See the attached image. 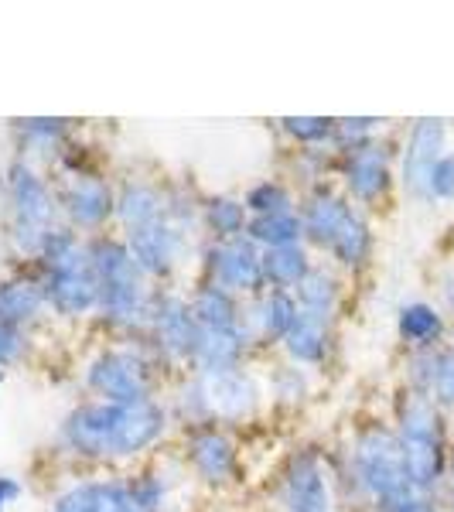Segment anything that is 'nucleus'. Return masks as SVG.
<instances>
[{
    "label": "nucleus",
    "instance_id": "1",
    "mask_svg": "<svg viewBox=\"0 0 454 512\" xmlns=\"http://www.w3.org/2000/svg\"><path fill=\"white\" fill-rule=\"evenodd\" d=\"M168 431V410L158 400L82 403L62 420V444L82 461L137 458Z\"/></svg>",
    "mask_w": 454,
    "mask_h": 512
},
{
    "label": "nucleus",
    "instance_id": "2",
    "mask_svg": "<svg viewBox=\"0 0 454 512\" xmlns=\"http://www.w3.org/2000/svg\"><path fill=\"white\" fill-rule=\"evenodd\" d=\"M396 441H400L407 482L417 495L437 499V492L448 489V461H451V424L448 414L417 390H403L396 400Z\"/></svg>",
    "mask_w": 454,
    "mask_h": 512
},
{
    "label": "nucleus",
    "instance_id": "3",
    "mask_svg": "<svg viewBox=\"0 0 454 512\" xmlns=\"http://www.w3.org/2000/svg\"><path fill=\"white\" fill-rule=\"evenodd\" d=\"M89 260L99 284V315L117 328H144L154 294L144 284V270L130 256L127 243L113 236H96L89 243Z\"/></svg>",
    "mask_w": 454,
    "mask_h": 512
},
{
    "label": "nucleus",
    "instance_id": "4",
    "mask_svg": "<svg viewBox=\"0 0 454 512\" xmlns=\"http://www.w3.org/2000/svg\"><path fill=\"white\" fill-rule=\"evenodd\" d=\"M38 260L45 270L41 287H45L48 308H55L62 318H82L99 308V284L89 246H82L72 229H55L41 246Z\"/></svg>",
    "mask_w": 454,
    "mask_h": 512
},
{
    "label": "nucleus",
    "instance_id": "5",
    "mask_svg": "<svg viewBox=\"0 0 454 512\" xmlns=\"http://www.w3.org/2000/svg\"><path fill=\"white\" fill-rule=\"evenodd\" d=\"M349 472L356 489L362 492V499L379 512H393L400 502L417 495L407 482L396 431L386 424H366L356 434L349 451Z\"/></svg>",
    "mask_w": 454,
    "mask_h": 512
},
{
    "label": "nucleus",
    "instance_id": "6",
    "mask_svg": "<svg viewBox=\"0 0 454 512\" xmlns=\"http://www.w3.org/2000/svg\"><path fill=\"white\" fill-rule=\"evenodd\" d=\"M7 205H11V239L21 253L38 256L45 239L55 233V216L62 202L52 195L48 181L28 161H14L7 168Z\"/></svg>",
    "mask_w": 454,
    "mask_h": 512
},
{
    "label": "nucleus",
    "instance_id": "7",
    "mask_svg": "<svg viewBox=\"0 0 454 512\" xmlns=\"http://www.w3.org/2000/svg\"><path fill=\"white\" fill-rule=\"evenodd\" d=\"M185 417L198 427H216V420H239L257 407V386L243 369H198L185 386Z\"/></svg>",
    "mask_w": 454,
    "mask_h": 512
},
{
    "label": "nucleus",
    "instance_id": "8",
    "mask_svg": "<svg viewBox=\"0 0 454 512\" xmlns=\"http://www.w3.org/2000/svg\"><path fill=\"white\" fill-rule=\"evenodd\" d=\"M86 386L106 403L154 400V362L147 359L144 349H134V345L106 349L89 362Z\"/></svg>",
    "mask_w": 454,
    "mask_h": 512
},
{
    "label": "nucleus",
    "instance_id": "9",
    "mask_svg": "<svg viewBox=\"0 0 454 512\" xmlns=\"http://www.w3.org/2000/svg\"><path fill=\"white\" fill-rule=\"evenodd\" d=\"M205 270H209L212 284H219L229 294L260 297L267 291V280H263V250L250 236L212 239L205 246Z\"/></svg>",
    "mask_w": 454,
    "mask_h": 512
},
{
    "label": "nucleus",
    "instance_id": "10",
    "mask_svg": "<svg viewBox=\"0 0 454 512\" xmlns=\"http://www.w3.org/2000/svg\"><path fill=\"white\" fill-rule=\"evenodd\" d=\"M342 178L349 198L359 205H379L393 188V147L376 137L342 151Z\"/></svg>",
    "mask_w": 454,
    "mask_h": 512
},
{
    "label": "nucleus",
    "instance_id": "11",
    "mask_svg": "<svg viewBox=\"0 0 454 512\" xmlns=\"http://www.w3.org/2000/svg\"><path fill=\"white\" fill-rule=\"evenodd\" d=\"M147 328H151L158 349L175 362H195L198 359V321L175 294H154L151 315H147Z\"/></svg>",
    "mask_w": 454,
    "mask_h": 512
},
{
    "label": "nucleus",
    "instance_id": "12",
    "mask_svg": "<svg viewBox=\"0 0 454 512\" xmlns=\"http://www.w3.org/2000/svg\"><path fill=\"white\" fill-rule=\"evenodd\" d=\"M448 123L437 117H420L414 120L403 144V158H400V181L414 198H424V185L431 178L434 164L448 154Z\"/></svg>",
    "mask_w": 454,
    "mask_h": 512
},
{
    "label": "nucleus",
    "instance_id": "13",
    "mask_svg": "<svg viewBox=\"0 0 454 512\" xmlns=\"http://www.w3.org/2000/svg\"><path fill=\"white\" fill-rule=\"evenodd\" d=\"M123 243H127L130 256H134L137 267L144 270L147 277H168L181 256L185 236H181V229L175 226V219L164 212L161 219L147 222V226H140V229H130Z\"/></svg>",
    "mask_w": 454,
    "mask_h": 512
},
{
    "label": "nucleus",
    "instance_id": "14",
    "mask_svg": "<svg viewBox=\"0 0 454 512\" xmlns=\"http://www.w3.org/2000/svg\"><path fill=\"white\" fill-rule=\"evenodd\" d=\"M284 502H287V512H335L332 485H328V472H325V465H321L318 451L304 448L287 461Z\"/></svg>",
    "mask_w": 454,
    "mask_h": 512
},
{
    "label": "nucleus",
    "instance_id": "15",
    "mask_svg": "<svg viewBox=\"0 0 454 512\" xmlns=\"http://www.w3.org/2000/svg\"><path fill=\"white\" fill-rule=\"evenodd\" d=\"M356 216H359V209L352 205L349 195H338L332 188L321 185L311 192V198L301 209L304 236H308L315 246H321V250H332V243L342 236V229Z\"/></svg>",
    "mask_w": 454,
    "mask_h": 512
},
{
    "label": "nucleus",
    "instance_id": "16",
    "mask_svg": "<svg viewBox=\"0 0 454 512\" xmlns=\"http://www.w3.org/2000/svg\"><path fill=\"white\" fill-rule=\"evenodd\" d=\"M52 512H147L130 482H79L52 502Z\"/></svg>",
    "mask_w": 454,
    "mask_h": 512
},
{
    "label": "nucleus",
    "instance_id": "17",
    "mask_svg": "<svg viewBox=\"0 0 454 512\" xmlns=\"http://www.w3.org/2000/svg\"><path fill=\"white\" fill-rule=\"evenodd\" d=\"M407 386L431 396L444 414H454V349L451 345H441V349H431V352H410Z\"/></svg>",
    "mask_w": 454,
    "mask_h": 512
},
{
    "label": "nucleus",
    "instance_id": "18",
    "mask_svg": "<svg viewBox=\"0 0 454 512\" xmlns=\"http://www.w3.org/2000/svg\"><path fill=\"white\" fill-rule=\"evenodd\" d=\"M185 454L205 485H226L236 475V444L219 427H195L185 441Z\"/></svg>",
    "mask_w": 454,
    "mask_h": 512
},
{
    "label": "nucleus",
    "instance_id": "19",
    "mask_svg": "<svg viewBox=\"0 0 454 512\" xmlns=\"http://www.w3.org/2000/svg\"><path fill=\"white\" fill-rule=\"evenodd\" d=\"M62 212L72 226L79 229H99L106 219L117 212V195L103 178L93 175H72V181L62 192Z\"/></svg>",
    "mask_w": 454,
    "mask_h": 512
},
{
    "label": "nucleus",
    "instance_id": "20",
    "mask_svg": "<svg viewBox=\"0 0 454 512\" xmlns=\"http://www.w3.org/2000/svg\"><path fill=\"white\" fill-rule=\"evenodd\" d=\"M448 332H451L448 315L431 301H407L396 311V335H400V342L410 352L441 349Z\"/></svg>",
    "mask_w": 454,
    "mask_h": 512
},
{
    "label": "nucleus",
    "instance_id": "21",
    "mask_svg": "<svg viewBox=\"0 0 454 512\" xmlns=\"http://www.w3.org/2000/svg\"><path fill=\"white\" fill-rule=\"evenodd\" d=\"M188 308H192V315L198 321V332H236V328H246L243 311H239V304H236V294L222 291L212 280H205V284L198 287L192 294V301H188Z\"/></svg>",
    "mask_w": 454,
    "mask_h": 512
},
{
    "label": "nucleus",
    "instance_id": "22",
    "mask_svg": "<svg viewBox=\"0 0 454 512\" xmlns=\"http://www.w3.org/2000/svg\"><path fill=\"white\" fill-rule=\"evenodd\" d=\"M48 308V297L41 280H0V325L24 328L31 321H38L41 311Z\"/></svg>",
    "mask_w": 454,
    "mask_h": 512
},
{
    "label": "nucleus",
    "instance_id": "23",
    "mask_svg": "<svg viewBox=\"0 0 454 512\" xmlns=\"http://www.w3.org/2000/svg\"><path fill=\"white\" fill-rule=\"evenodd\" d=\"M284 349L294 359V366H321L328 359V349H332V332H328V321H321L315 315H304L297 308V318L291 325V332L284 338Z\"/></svg>",
    "mask_w": 454,
    "mask_h": 512
},
{
    "label": "nucleus",
    "instance_id": "24",
    "mask_svg": "<svg viewBox=\"0 0 454 512\" xmlns=\"http://www.w3.org/2000/svg\"><path fill=\"white\" fill-rule=\"evenodd\" d=\"M294 318H297V297L291 291H263L246 325H250L263 342H284Z\"/></svg>",
    "mask_w": 454,
    "mask_h": 512
},
{
    "label": "nucleus",
    "instance_id": "25",
    "mask_svg": "<svg viewBox=\"0 0 454 512\" xmlns=\"http://www.w3.org/2000/svg\"><path fill=\"white\" fill-rule=\"evenodd\" d=\"M246 236L260 246V250H284V246H301L304 239V222L301 212H270V216H250Z\"/></svg>",
    "mask_w": 454,
    "mask_h": 512
},
{
    "label": "nucleus",
    "instance_id": "26",
    "mask_svg": "<svg viewBox=\"0 0 454 512\" xmlns=\"http://www.w3.org/2000/svg\"><path fill=\"white\" fill-rule=\"evenodd\" d=\"M311 260L304 246H284V250H263V280L270 291H297L311 274Z\"/></svg>",
    "mask_w": 454,
    "mask_h": 512
},
{
    "label": "nucleus",
    "instance_id": "27",
    "mask_svg": "<svg viewBox=\"0 0 454 512\" xmlns=\"http://www.w3.org/2000/svg\"><path fill=\"white\" fill-rule=\"evenodd\" d=\"M202 222H205V229L212 233V239H236V236H246L250 212H246L243 198L219 195V198H209V202H205Z\"/></svg>",
    "mask_w": 454,
    "mask_h": 512
},
{
    "label": "nucleus",
    "instance_id": "28",
    "mask_svg": "<svg viewBox=\"0 0 454 512\" xmlns=\"http://www.w3.org/2000/svg\"><path fill=\"white\" fill-rule=\"evenodd\" d=\"M373 250H376V239H373V226L366 222V216H359L342 229V236L332 243V253L345 270H362L369 260H373Z\"/></svg>",
    "mask_w": 454,
    "mask_h": 512
},
{
    "label": "nucleus",
    "instance_id": "29",
    "mask_svg": "<svg viewBox=\"0 0 454 512\" xmlns=\"http://www.w3.org/2000/svg\"><path fill=\"white\" fill-rule=\"evenodd\" d=\"M294 294H297V308H301L304 315L332 321L335 308H338V280L332 274H325V270H311Z\"/></svg>",
    "mask_w": 454,
    "mask_h": 512
},
{
    "label": "nucleus",
    "instance_id": "30",
    "mask_svg": "<svg viewBox=\"0 0 454 512\" xmlns=\"http://www.w3.org/2000/svg\"><path fill=\"white\" fill-rule=\"evenodd\" d=\"M243 205L250 216H270V212L294 209V198L280 181H260V185H253L250 192H246Z\"/></svg>",
    "mask_w": 454,
    "mask_h": 512
},
{
    "label": "nucleus",
    "instance_id": "31",
    "mask_svg": "<svg viewBox=\"0 0 454 512\" xmlns=\"http://www.w3.org/2000/svg\"><path fill=\"white\" fill-rule=\"evenodd\" d=\"M284 134L297 140V144H325V140H335V120L328 117H287Z\"/></svg>",
    "mask_w": 454,
    "mask_h": 512
},
{
    "label": "nucleus",
    "instance_id": "32",
    "mask_svg": "<svg viewBox=\"0 0 454 512\" xmlns=\"http://www.w3.org/2000/svg\"><path fill=\"white\" fill-rule=\"evenodd\" d=\"M379 127H383V120H376V117L335 120V144L342 147V151H352V147L376 140L379 137Z\"/></svg>",
    "mask_w": 454,
    "mask_h": 512
},
{
    "label": "nucleus",
    "instance_id": "33",
    "mask_svg": "<svg viewBox=\"0 0 454 512\" xmlns=\"http://www.w3.org/2000/svg\"><path fill=\"white\" fill-rule=\"evenodd\" d=\"M420 202H454V151H448L441 161L434 164Z\"/></svg>",
    "mask_w": 454,
    "mask_h": 512
},
{
    "label": "nucleus",
    "instance_id": "34",
    "mask_svg": "<svg viewBox=\"0 0 454 512\" xmlns=\"http://www.w3.org/2000/svg\"><path fill=\"white\" fill-rule=\"evenodd\" d=\"M69 130V120H21L18 123V134L24 144L31 147H52L59 144Z\"/></svg>",
    "mask_w": 454,
    "mask_h": 512
},
{
    "label": "nucleus",
    "instance_id": "35",
    "mask_svg": "<svg viewBox=\"0 0 454 512\" xmlns=\"http://www.w3.org/2000/svg\"><path fill=\"white\" fill-rule=\"evenodd\" d=\"M24 349H28V335L24 328H14V325H0V369L18 362Z\"/></svg>",
    "mask_w": 454,
    "mask_h": 512
},
{
    "label": "nucleus",
    "instance_id": "36",
    "mask_svg": "<svg viewBox=\"0 0 454 512\" xmlns=\"http://www.w3.org/2000/svg\"><path fill=\"white\" fill-rule=\"evenodd\" d=\"M304 393V373L297 366H284L277 373V396H284V400H301Z\"/></svg>",
    "mask_w": 454,
    "mask_h": 512
},
{
    "label": "nucleus",
    "instance_id": "37",
    "mask_svg": "<svg viewBox=\"0 0 454 512\" xmlns=\"http://www.w3.org/2000/svg\"><path fill=\"white\" fill-rule=\"evenodd\" d=\"M437 297H441V304H437V308H441L444 315L454 318V270L441 277V284H437Z\"/></svg>",
    "mask_w": 454,
    "mask_h": 512
},
{
    "label": "nucleus",
    "instance_id": "38",
    "mask_svg": "<svg viewBox=\"0 0 454 512\" xmlns=\"http://www.w3.org/2000/svg\"><path fill=\"white\" fill-rule=\"evenodd\" d=\"M393 512H444L437 506V499H427V495H410L407 502H400Z\"/></svg>",
    "mask_w": 454,
    "mask_h": 512
},
{
    "label": "nucleus",
    "instance_id": "39",
    "mask_svg": "<svg viewBox=\"0 0 454 512\" xmlns=\"http://www.w3.org/2000/svg\"><path fill=\"white\" fill-rule=\"evenodd\" d=\"M21 495V482L18 478H7V475H0V512H4L7 506H11L14 499Z\"/></svg>",
    "mask_w": 454,
    "mask_h": 512
},
{
    "label": "nucleus",
    "instance_id": "40",
    "mask_svg": "<svg viewBox=\"0 0 454 512\" xmlns=\"http://www.w3.org/2000/svg\"><path fill=\"white\" fill-rule=\"evenodd\" d=\"M448 489H454V448H451V461H448Z\"/></svg>",
    "mask_w": 454,
    "mask_h": 512
},
{
    "label": "nucleus",
    "instance_id": "41",
    "mask_svg": "<svg viewBox=\"0 0 454 512\" xmlns=\"http://www.w3.org/2000/svg\"><path fill=\"white\" fill-rule=\"evenodd\" d=\"M448 512H454V489H448Z\"/></svg>",
    "mask_w": 454,
    "mask_h": 512
},
{
    "label": "nucleus",
    "instance_id": "42",
    "mask_svg": "<svg viewBox=\"0 0 454 512\" xmlns=\"http://www.w3.org/2000/svg\"><path fill=\"white\" fill-rule=\"evenodd\" d=\"M451 349H454V328H451Z\"/></svg>",
    "mask_w": 454,
    "mask_h": 512
}]
</instances>
